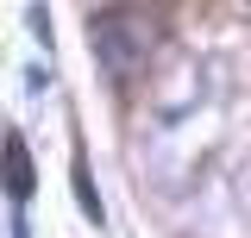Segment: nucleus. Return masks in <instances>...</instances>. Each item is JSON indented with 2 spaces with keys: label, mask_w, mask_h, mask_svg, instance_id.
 Instances as JSON below:
<instances>
[{
  "label": "nucleus",
  "mask_w": 251,
  "mask_h": 238,
  "mask_svg": "<svg viewBox=\"0 0 251 238\" xmlns=\"http://www.w3.org/2000/svg\"><path fill=\"white\" fill-rule=\"evenodd\" d=\"M232 63L220 50H182L157 75L145 119H138V176L163 201H182L220 169V150L232 132Z\"/></svg>",
  "instance_id": "f257e3e1"
},
{
  "label": "nucleus",
  "mask_w": 251,
  "mask_h": 238,
  "mask_svg": "<svg viewBox=\"0 0 251 238\" xmlns=\"http://www.w3.org/2000/svg\"><path fill=\"white\" fill-rule=\"evenodd\" d=\"M245 19H251V0H245Z\"/></svg>",
  "instance_id": "39448f33"
},
{
  "label": "nucleus",
  "mask_w": 251,
  "mask_h": 238,
  "mask_svg": "<svg viewBox=\"0 0 251 238\" xmlns=\"http://www.w3.org/2000/svg\"><path fill=\"white\" fill-rule=\"evenodd\" d=\"M88 50H94V69L113 88H138L157 69L163 19H157L151 6H138V0H120V6H107V13L88 19Z\"/></svg>",
  "instance_id": "f03ea898"
},
{
  "label": "nucleus",
  "mask_w": 251,
  "mask_h": 238,
  "mask_svg": "<svg viewBox=\"0 0 251 238\" xmlns=\"http://www.w3.org/2000/svg\"><path fill=\"white\" fill-rule=\"evenodd\" d=\"M6 188H13V207H25V201H31V150H25L19 132L6 138Z\"/></svg>",
  "instance_id": "7ed1b4c3"
},
{
  "label": "nucleus",
  "mask_w": 251,
  "mask_h": 238,
  "mask_svg": "<svg viewBox=\"0 0 251 238\" xmlns=\"http://www.w3.org/2000/svg\"><path fill=\"white\" fill-rule=\"evenodd\" d=\"M75 194H82V213H88V226H107V207H100V194H94L88 163H75Z\"/></svg>",
  "instance_id": "20e7f679"
}]
</instances>
